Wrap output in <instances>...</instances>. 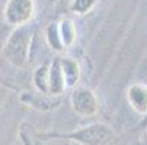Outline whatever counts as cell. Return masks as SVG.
Instances as JSON below:
<instances>
[{
	"label": "cell",
	"mask_w": 147,
	"mask_h": 145,
	"mask_svg": "<svg viewBox=\"0 0 147 145\" xmlns=\"http://www.w3.org/2000/svg\"><path fill=\"white\" fill-rule=\"evenodd\" d=\"M73 110L80 116H93L98 112V100L90 89L77 87L70 97Z\"/></svg>",
	"instance_id": "277c9868"
},
{
	"label": "cell",
	"mask_w": 147,
	"mask_h": 145,
	"mask_svg": "<svg viewBox=\"0 0 147 145\" xmlns=\"http://www.w3.org/2000/svg\"><path fill=\"white\" fill-rule=\"evenodd\" d=\"M96 3H98V0H73L70 5V9L77 15H85L90 12Z\"/></svg>",
	"instance_id": "8fae6325"
},
{
	"label": "cell",
	"mask_w": 147,
	"mask_h": 145,
	"mask_svg": "<svg viewBox=\"0 0 147 145\" xmlns=\"http://www.w3.org/2000/svg\"><path fill=\"white\" fill-rule=\"evenodd\" d=\"M144 145H147V132L144 134Z\"/></svg>",
	"instance_id": "7c38bea8"
},
{
	"label": "cell",
	"mask_w": 147,
	"mask_h": 145,
	"mask_svg": "<svg viewBox=\"0 0 147 145\" xmlns=\"http://www.w3.org/2000/svg\"><path fill=\"white\" fill-rule=\"evenodd\" d=\"M63 48H70L76 42V26L71 19H63L57 25Z\"/></svg>",
	"instance_id": "ba28073f"
},
{
	"label": "cell",
	"mask_w": 147,
	"mask_h": 145,
	"mask_svg": "<svg viewBox=\"0 0 147 145\" xmlns=\"http://www.w3.org/2000/svg\"><path fill=\"white\" fill-rule=\"evenodd\" d=\"M32 33L25 26H20L12 32L3 48V57L15 67H24L29 57Z\"/></svg>",
	"instance_id": "6da1fadb"
},
{
	"label": "cell",
	"mask_w": 147,
	"mask_h": 145,
	"mask_svg": "<svg viewBox=\"0 0 147 145\" xmlns=\"http://www.w3.org/2000/svg\"><path fill=\"white\" fill-rule=\"evenodd\" d=\"M60 67H61L63 77H64L66 87H71V89L76 87L80 78V67L77 61L71 58H60Z\"/></svg>",
	"instance_id": "52a82bcc"
},
{
	"label": "cell",
	"mask_w": 147,
	"mask_h": 145,
	"mask_svg": "<svg viewBox=\"0 0 147 145\" xmlns=\"http://www.w3.org/2000/svg\"><path fill=\"white\" fill-rule=\"evenodd\" d=\"M58 136L79 142L82 145H111L117 139L114 129L105 125V123H92L89 126L80 128L70 134Z\"/></svg>",
	"instance_id": "7a4b0ae2"
},
{
	"label": "cell",
	"mask_w": 147,
	"mask_h": 145,
	"mask_svg": "<svg viewBox=\"0 0 147 145\" xmlns=\"http://www.w3.org/2000/svg\"><path fill=\"white\" fill-rule=\"evenodd\" d=\"M66 89V83H64V77L61 73V67H60V59H55L53 64H50V70H48V94H61Z\"/></svg>",
	"instance_id": "8992f818"
},
{
	"label": "cell",
	"mask_w": 147,
	"mask_h": 145,
	"mask_svg": "<svg viewBox=\"0 0 147 145\" xmlns=\"http://www.w3.org/2000/svg\"><path fill=\"white\" fill-rule=\"evenodd\" d=\"M48 70L50 64H44L38 67L34 73V86L42 94H48Z\"/></svg>",
	"instance_id": "9c48e42d"
},
{
	"label": "cell",
	"mask_w": 147,
	"mask_h": 145,
	"mask_svg": "<svg viewBox=\"0 0 147 145\" xmlns=\"http://www.w3.org/2000/svg\"><path fill=\"white\" fill-rule=\"evenodd\" d=\"M127 99L130 106L138 115L147 113V84H143V83L131 84L127 90Z\"/></svg>",
	"instance_id": "5b68a950"
},
{
	"label": "cell",
	"mask_w": 147,
	"mask_h": 145,
	"mask_svg": "<svg viewBox=\"0 0 147 145\" xmlns=\"http://www.w3.org/2000/svg\"><path fill=\"white\" fill-rule=\"evenodd\" d=\"M45 39H47V44L57 52H61L63 49V45H61V41H60V35H58V26L55 23H51L47 26V31H45Z\"/></svg>",
	"instance_id": "30bf717a"
},
{
	"label": "cell",
	"mask_w": 147,
	"mask_h": 145,
	"mask_svg": "<svg viewBox=\"0 0 147 145\" xmlns=\"http://www.w3.org/2000/svg\"><path fill=\"white\" fill-rule=\"evenodd\" d=\"M34 0H7L5 6V19L12 26H24L34 16Z\"/></svg>",
	"instance_id": "3957f363"
}]
</instances>
